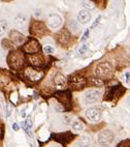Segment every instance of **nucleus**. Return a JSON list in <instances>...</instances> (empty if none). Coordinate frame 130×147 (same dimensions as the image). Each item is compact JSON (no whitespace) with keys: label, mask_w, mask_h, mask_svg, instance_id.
<instances>
[{"label":"nucleus","mask_w":130,"mask_h":147,"mask_svg":"<svg viewBox=\"0 0 130 147\" xmlns=\"http://www.w3.org/2000/svg\"><path fill=\"white\" fill-rule=\"evenodd\" d=\"M55 110L57 111V112H62V111L64 110V107H63L61 104H56V106H55Z\"/></svg>","instance_id":"nucleus-30"},{"label":"nucleus","mask_w":130,"mask_h":147,"mask_svg":"<svg viewBox=\"0 0 130 147\" xmlns=\"http://www.w3.org/2000/svg\"><path fill=\"white\" fill-rule=\"evenodd\" d=\"M8 29V24L4 20H0V36H2L3 34L7 31Z\"/></svg>","instance_id":"nucleus-22"},{"label":"nucleus","mask_w":130,"mask_h":147,"mask_svg":"<svg viewBox=\"0 0 130 147\" xmlns=\"http://www.w3.org/2000/svg\"><path fill=\"white\" fill-rule=\"evenodd\" d=\"M72 129L74 133H82L85 129V124L80 120H76L72 122Z\"/></svg>","instance_id":"nucleus-19"},{"label":"nucleus","mask_w":130,"mask_h":147,"mask_svg":"<svg viewBox=\"0 0 130 147\" xmlns=\"http://www.w3.org/2000/svg\"><path fill=\"white\" fill-rule=\"evenodd\" d=\"M86 117L91 122H98L101 118V111L98 108H90L86 111Z\"/></svg>","instance_id":"nucleus-9"},{"label":"nucleus","mask_w":130,"mask_h":147,"mask_svg":"<svg viewBox=\"0 0 130 147\" xmlns=\"http://www.w3.org/2000/svg\"><path fill=\"white\" fill-rule=\"evenodd\" d=\"M114 141V134L112 131L109 129H104L101 133H99L98 135V143L101 146L107 147L109 146Z\"/></svg>","instance_id":"nucleus-4"},{"label":"nucleus","mask_w":130,"mask_h":147,"mask_svg":"<svg viewBox=\"0 0 130 147\" xmlns=\"http://www.w3.org/2000/svg\"><path fill=\"white\" fill-rule=\"evenodd\" d=\"M89 32H90V29H87L86 31H85V33H84V35H83V37H82V42H85V40L88 38V36H89Z\"/></svg>","instance_id":"nucleus-31"},{"label":"nucleus","mask_w":130,"mask_h":147,"mask_svg":"<svg viewBox=\"0 0 130 147\" xmlns=\"http://www.w3.org/2000/svg\"><path fill=\"white\" fill-rule=\"evenodd\" d=\"M67 83V79L66 77L62 74H57L54 78V84L58 87H64Z\"/></svg>","instance_id":"nucleus-18"},{"label":"nucleus","mask_w":130,"mask_h":147,"mask_svg":"<svg viewBox=\"0 0 130 147\" xmlns=\"http://www.w3.org/2000/svg\"><path fill=\"white\" fill-rule=\"evenodd\" d=\"M88 50V45H83L80 49H78V54H85L86 51Z\"/></svg>","instance_id":"nucleus-29"},{"label":"nucleus","mask_w":130,"mask_h":147,"mask_svg":"<svg viewBox=\"0 0 130 147\" xmlns=\"http://www.w3.org/2000/svg\"><path fill=\"white\" fill-rule=\"evenodd\" d=\"M24 74H25V76H26L29 80H31V81H33V82L42 80L44 76V74L42 73V71H36V69H34V68H31V67L26 68L25 71H24Z\"/></svg>","instance_id":"nucleus-8"},{"label":"nucleus","mask_w":130,"mask_h":147,"mask_svg":"<svg viewBox=\"0 0 130 147\" xmlns=\"http://www.w3.org/2000/svg\"><path fill=\"white\" fill-rule=\"evenodd\" d=\"M19 129H20V127H19V124L18 123H13V131H19Z\"/></svg>","instance_id":"nucleus-35"},{"label":"nucleus","mask_w":130,"mask_h":147,"mask_svg":"<svg viewBox=\"0 0 130 147\" xmlns=\"http://www.w3.org/2000/svg\"><path fill=\"white\" fill-rule=\"evenodd\" d=\"M82 5L85 8H87V9H92V8H94V5L92 4V2H82Z\"/></svg>","instance_id":"nucleus-28"},{"label":"nucleus","mask_w":130,"mask_h":147,"mask_svg":"<svg viewBox=\"0 0 130 147\" xmlns=\"http://www.w3.org/2000/svg\"><path fill=\"white\" fill-rule=\"evenodd\" d=\"M113 65L111 62L104 61V62L99 63L98 65L95 67V75L99 79H107L113 75Z\"/></svg>","instance_id":"nucleus-1"},{"label":"nucleus","mask_w":130,"mask_h":147,"mask_svg":"<svg viewBox=\"0 0 130 147\" xmlns=\"http://www.w3.org/2000/svg\"><path fill=\"white\" fill-rule=\"evenodd\" d=\"M124 91H125V89L121 86V85L114 86V87H112V88H109V91L105 93V97H104V100H114L115 97L121 96V94H122Z\"/></svg>","instance_id":"nucleus-7"},{"label":"nucleus","mask_w":130,"mask_h":147,"mask_svg":"<svg viewBox=\"0 0 130 147\" xmlns=\"http://www.w3.org/2000/svg\"><path fill=\"white\" fill-rule=\"evenodd\" d=\"M47 23L49 25V27H51V28H58L61 25V23H62V19L57 13H53V15H50L49 16Z\"/></svg>","instance_id":"nucleus-14"},{"label":"nucleus","mask_w":130,"mask_h":147,"mask_svg":"<svg viewBox=\"0 0 130 147\" xmlns=\"http://www.w3.org/2000/svg\"><path fill=\"white\" fill-rule=\"evenodd\" d=\"M7 62L11 68L13 69H20L24 65V56L19 51H13L8 55Z\"/></svg>","instance_id":"nucleus-2"},{"label":"nucleus","mask_w":130,"mask_h":147,"mask_svg":"<svg viewBox=\"0 0 130 147\" xmlns=\"http://www.w3.org/2000/svg\"><path fill=\"white\" fill-rule=\"evenodd\" d=\"M30 33L34 36H44L48 33V29L42 22L34 20L30 25Z\"/></svg>","instance_id":"nucleus-3"},{"label":"nucleus","mask_w":130,"mask_h":147,"mask_svg":"<svg viewBox=\"0 0 130 147\" xmlns=\"http://www.w3.org/2000/svg\"><path fill=\"white\" fill-rule=\"evenodd\" d=\"M2 136H3V129L0 127V138H1Z\"/></svg>","instance_id":"nucleus-37"},{"label":"nucleus","mask_w":130,"mask_h":147,"mask_svg":"<svg viewBox=\"0 0 130 147\" xmlns=\"http://www.w3.org/2000/svg\"><path fill=\"white\" fill-rule=\"evenodd\" d=\"M27 16L26 15H23V13H20L15 18V24L17 26H23L24 24L27 22Z\"/></svg>","instance_id":"nucleus-20"},{"label":"nucleus","mask_w":130,"mask_h":147,"mask_svg":"<svg viewBox=\"0 0 130 147\" xmlns=\"http://www.w3.org/2000/svg\"><path fill=\"white\" fill-rule=\"evenodd\" d=\"M99 94L100 92L99 90H90L85 94V100L89 104H92V102H95L97 100H98Z\"/></svg>","instance_id":"nucleus-15"},{"label":"nucleus","mask_w":130,"mask_h":147,"mask_svg":"<svg viewBox=\"0 0 130 147\" xmlns=\"http://www.w3.org/2000/svg\"><path fill=\"white\" fill-rule=\"evenodd\" d=\"M73 27L76 28V30H78V24H76V21H71L70 23H69V28L72 29Z\"/></svg>","instance_id":"nucleus-32"},{"label":"nucleus","mask_w":130,"mask_h":147,"mask_svg":"<svg viewBox=\"0 0 130 147\" xmlns=\"http://www.w3.org/2000/svg\"><path fill=\"white\" fill-rule=\"evenodd\" d=\"M100 19H101V16H99V17H97L96 18V20H95V22H94L93 24H92V26H91V28H89V29H92V28H94V27L96 26L97 24L99 23V21H100Z\"/></svg>","instance_id":"nucleus-33"},{"label":"nucleus","mask_w":130,"mask_h":147,"mask_svg":"<svg viewBox=\"0 0 130 147\" xmlns=\"http://www.w3.org/2000/svg\"><path fill=\"white\" fill-rule=\"evenodd\" d=\"M9 38H11V42L17 46H21L23 45L25 40H26V37L24 36V34H22L21 32L17 31V30H11L9 32Z\"/></svg>","instance_id":"nucleus-11"},{"label":"nucleus","mask_w":130,"mask_h":147,"mask_svg":"<svg viewBox=\"0 0 130 147\" xmlns=\"http://www.w3.org/2000/svg\"><path fill=\"white\" fill-rule=\"evenodd\" d=\"M90 20H91V15H90V13H89L88 11L84 9V11H81L80 13H78V21L80 22L81 24L85 25V24L89 23V21H90Z\"/></svg>","instance_id":"nucleus-16"},{"label":"nucleus","mask_w":130,"mask_h":147,"mask_svg":"<svg viewBox=\"0 0 130 147\" xmlns=\"http://www.w3.org/2000/svg\"><path fill=\"white\" fill-rule=\"evenodd\" d=\"M2 45H5L4 46V48H5V49H8V48H11V44H9V42H7V40H3L2 42Z\"/></svg>","instance_id":"nucleus-34"},{"label":"nucleus","mask_w":130,"mask_h":147,"mask_svg":"<svg viewBox=\"0 0 130 147\" xmlns=\"http://www.w3.org/2000/svg\"><path fill=\"white\" fill-rule=\"evenodd\" d=\"M69 83H70V86L74 89H81L86 85V79L80 75H73L69 79Z\"/></svg>","instance_id":"nucleus-6"},{"label":"nucleus","mask_w":130,"mask_h":147,"mask_svg":"<svg viewBox=\"0 0 130 147\" xmlns=\"http://www.w3.org/2000/svg\"><path fill=\"white\" fill-rule=\"evenodd\" d=\"M74 147H91V142L87 137H83L78 143H76Z\"/></svg>","instance_id":"nucleus-21"},{"label":"nucleus","mask_w":130,"mask_h":147,"mask_svg":"<svg viewBox=\"0 0 130 147\" xmlns=\"http://www.w3.org/2000/svg\"><path fill=\"white\" fill-rule=\"evenodd\" d=\"M44 53L46 54H53L54 53V48L52 47V46H44Z\"/></svg>","instance_id":"nucleus-26"},{"label":"nucleus","mask_w":130,"mask_h":147,"mask_svg":"<svg viewBox=\"0 0 130 147\" xmlns=\"http://www.w3.org/2000/svg\"><path fill=\"white\" fill-rule=\"evenodd\" d=\"M28 61L34 66H40L42 64V58L39 54H32L28 56Z\"/></svg>","instance_id":"nucleus-17"},{"label":"nucleus","mask_w":130,"mask_h":147,"mask_svg":"<svg viewBox=\"0 0 130 147\" xmlns=\"http://www.w3.org/2000/svg\"><path fill=\"white\" fill-rule=\"evenodd\" d=\"M117 147H130V140H124Z\"/></svg>","instance_id":"nucleus-27"},{"label":"nucleus","mask_w":130,"mask_h":147,"mask_svg":"<svg viewBox=\"0 0 130 147\" xmlns=\"http://www.w3.org/2000/svg\"><path fill=\"white\" fill-rule=\"evenodd\" d=\"M56 97H58L60 102L67 106V109H69L71 106V94L69 91H58L56 92Z\"/></svg>","instance_id":"nucleus-12"},{"label":"nucleus","mask_w":130,"mask_h":147,"mask_svg":"<svg viewBox=\"0 0 130 147\" xmlns=\"http://www.w3.org/2000/svg\"><path fill=\"white\" fill-rule=\"evenodd\" d=\"M72 117L67 114H65V115L62 116V122L65 124V125H69V124H72Z\"/></svg>","instance_id":"nucleus-24"},{"label":"nucleus","mask_w":130,"mask_h":147,"mask_svg":"<svg viewBox=\"0 0 130 147\" xmlns=\"http://www.w3.org/2000/svg\"><path fill=\"white\" fill-rule=\"evenodd\" d=\"M39 51H40V45H39V42L35 38L29 40V42L24 46V52L28 53L30 55L35 54V53H38Z\"/></svg>","instance_id":"nucleus-5"},{"label":"nucleus","mask_w":130,"mask_h":147,"mask_svg":"<svg viewBox=\"0 0 130 147\" xmlns=\"http://www.w3.org/2000/svg\"><path fill=\"white\" fill-rule=\"evenodd\" d=\"M54 139L56 141L60 142L61 144H68L71 140L74 138L72 134L70 131H66V133H61V134H57V135H53Z\"/></svg>","instance_id":"nucleus-13"},{"label":"nucleus","mask_w":130,"mask_h":147,"mask_svg":"<svg viewBox=\"0 0 130 147\" xmlns=\"http://www.w3.org/2000/svg\"><path fill=\"white\" fill-rule=\"evenodd\" d=\"M56 38H57V42H59L60 45L66 46L70 42L71 36H70V33L68 32V30L63 29V30H61V31H59L56 34Z\"/></svg>","instance_id":"nucleus-10"},{"label":"nucleus","mask_w":130,"mask_h":147,"mask_svg":"<svg viewBox=\"0 0 130 147\" xmlns=\"http://www.w3.org/2000/svg\"><path fill=\"white\" fill-rule=\"evenodd\" d=\"M91 81L95 86L99 87V86H102L104 84V82L102 81L101 79H98V78H91Z\"/></svg>","instance_id":"nucleus-25"},{"label":"nucleus","mask_w":130,"mask_h":147,"mask_svg":"<svg viewBox=\"0 0 130 147\" xmlns=\"http://www.w3.org/2000/svg\"><path fill=\"white\" fill-rule=\"evenodd\" d=\"M125 77H126V82H129L130 81V74L126 73L125 74Z\"/></svg>","instance_id":"nucleus-36"},{"label":"nucleus","mask_w":130,"mask_h":147,"mask_svg":"<svg viewBox=\"0 0 130 147\" xmlns=\"http://www.w3.org/2000/svg\"><path fill=\"white\" fill-rule=\"evenodd\" d=\"M128 102H130V97H129V98H128Z\"/></svg>","instance_id":"nucleus-38"},{"label":"nucleus","mask_w":130,"mask_h":147,"mask_svg":"<svg viewBox=\"0 0 130 147\" xmlns=\"http://www.w3.org/2000/svg\"><path fill=\"white\" fill-rule=\"evenodd\" d=\"M22 127H23V129L26 131L27 134H29L30 133V129H31V121H30V119H27V120L23 121Z\"/></svg>","instance_id":"nucleus-23"}]
</instances>
